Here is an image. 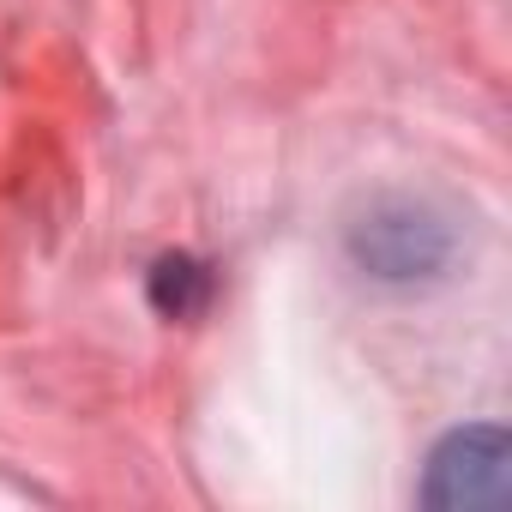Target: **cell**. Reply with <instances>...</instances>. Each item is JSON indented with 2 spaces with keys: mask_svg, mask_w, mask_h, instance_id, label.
Listing matches in <instances>:
<instances>
[{
  "mask_svg": "<svg viewBox=\"0 0 512 512\" xmlns=\"http://www.w3.org/2000/svg\"><path fill=\"white\" fill-rule=\"evenodd\" d=\"M428 500L434 506H500L506 500V440L494 428L452 434L434 452Z\"/></svg>",
  "mask_w": 512,
  "mask_h": 512,
  "instance_id": "cell-1",
  "label": "cell"
},
{
  "mask_svg": "<svg viewBox=\"0 0 512 512\" xmlns=\"http://www.w3.org/2000/svg\"><path fill=\"white\" fill-rule=\"evenodd\" d=\"M193 290H199V266H187V260L157 266V296H163V308L187 314V308H193Z\"/></svg>",
  "mask_w": 512,
  "mask_h": 512,
  "instance_id": "cell-2",
  "label": "cell"
}]
</instances>
